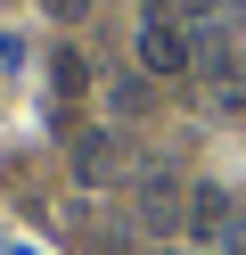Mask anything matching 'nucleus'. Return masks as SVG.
I'll return each mask as SVG.
<instances>
[{
    "mask_svg": "<svg viewBox=\"0 0 246 255\" xmlns=\"http://www.w3.org/2000/svg\"><path fill=\"white\" fill-rule=\"evenodd\" d=\"M140 66H148V74H189V66H197V33L148 25V33H140Z\"/></svg>",
    "mask_w": 246,
    "mask_h": 255,
    "instance_id": "nucleus-1",
    "label": "nucleus"
},
{
    "mask_svg": "<svg viewBox=\"0 0 246 255\" xmlns=\"http://www.w3.org/2000/svg\"><path fill=\"white\" fill-rule=\"evenodd\" d=\"M189 231H197V239H238V198L213 189V181H197V189H189Z\"/></svg>",
    "mask_w": 246,
    "mask_h": 255,
    "instance_id": "nucleus-2",
    "label": "nucleus"
},
{
    "mask_svg": "<svg viewBox=\"0 0 246 255\" xmlns=\"http://www.w3.org/2000/svg\"><path fill=\"white\" fill-rule=\"evenodd\" d=\"M180 206H189V189H180L172 173H148V181H140V222H148V231H172Z\"/></svg>",
    "mask_w": 246,
    "mask_h": 255,
    "instance_id": "nucleus-3",
    "label": "nucleus"
},
{
    "mask_svg": "<svg viewBox=\"0 0 246 255\" xmlns=\"http://www.w3.org/2000/svg\"><path fill=\"white\" fill-rule=\"evenodd\" d=\"M164 17H189V25H230L238 17V0H156V25Z\"/></svg>",
    "mask_w": 246,
    "mask_h": 255,
    "instance_id": "nucleus-4",
    "label": "nucleus"
},
{
    "mask_svg": "<svg viewBox=\"0 0 246 255\" xmlns=\"http://www.w3.org/2000/svg\"><path fill=\"white\" fill-rule=\"evenodd\" d=\"M74 165H82V181H107V173H115V132H82Z\"/></svg>",
    "mask_w": 246,
    "mask_h": 255,
    "instance_id": "nucleus-5",
    "label": "nucleus"
},
{
    "mask_svg": "<svg viewBox=\"0 0 246 255\" xmlns=\"http://www.w3.org/2000/svg\"><path fill=\"white\" fill-rule=\"evenodd\" d=\"M49 91H58V99H82V58H74V50L49 58Z\"/></svg>",
    "mask_w": 246,
    "mask_h": 255,
    "instance_id": "nucleus-6",
    "label": "nucleus"
},
{
    "mask_svg": "<svg viewBox=\"0 0 246 255\" xmlns=\"http://www.w3.org/2000/svg\"><path fill=\"white\" fill-rule=\"evenodd\" d=\"M49 17H90V0H41Z\"/></svg>",
    "mask_w": 246,
    "mask_h": 255,
    "instance_id": "nucleus-7",
    "label": "nucleus"
},
{
    "mask_svg": "<svg viewBox=\"0 0 246 255\" xmlns=\"http://www.w3.org/2000/svg\"><path fill=\"white\" fill-rule=\"evenodd\" d=\"M8 66H16V41L0 33V91H8Z\"/></svg>",
    "mask_w": 246,
    "mask_h": 255,
    "instance_id": "nucleus-8",
    "label": "nucleus"
}]
</instances>
